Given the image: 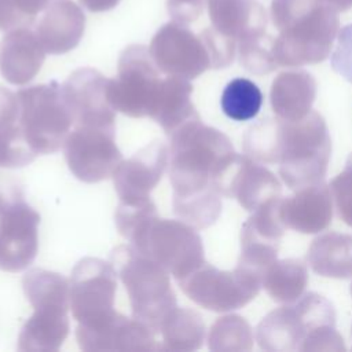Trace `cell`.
<instances>
[{
    "label": "cell",
    "instance_id": "cell-1",
    "mask_svg": "<svg viewBox=\"0 0 352 352\" xmlns=\"http://www.w3.org/2000/svg\"><path fill=\"white\" fill-rule=\"evenodd\" d=\"M238 155L220 131L191 118L170 135L169 180L173 210L195 228L212 226Z\"/></svg>",
    "mask_w": 352,
    "mask_h": 352
},
{
    "label": "cell",
    "instance_id": "cell-2",
    "mask_svg": "<svg viewBox=\"0 0 352 352\" xmlns=\"http://www.w3.org/2000/svg\"><path fill=\"white\" fill-rule=\"evenodd\" d=\"M336 11L327 0H272V22L279 30L272 45L276 66L326 59L338 28Z\"/></svg>",
    "mask_w": 352,
    "mask_h": 352
},
{
    "label": "cell",
    "instance_id": "cell-3",
    "mask_svg": "<svg viewBox=\"0 0 352 352\" xmlns=\"http://www.w3.org/2000/svg\"><path fill=\"white\" fill-rule=\"evenodd\" d=\"M334 323L336 312L330 301L308 293L296 304L270 312L258 323L256 338L265 351H344Z\"/></svg>",
    "mask_w": 352,
    "mask_h": 352
},
{
    "label": "cell",
    "instance_id": "cell-4",
    "mask_svg": "<svg viewBox=\"0 0 352 352\" xmlns=\"http://www.w3.org/2000/svg\"><path fill=\"white\" fill-rule=\"evenodd\" d=\"M276 118L274 164H279L285 184L298 190L323 182L331 154V140L323 117L311 110L297 121Z\"/></svg>",
    "mask_w": 352,
    "mask_h": 352
},
{
    "label": "cell",
    "instance_id": "cell-5",
    "mask_svg": "<svg viewBox=\"0 0 352 352\" xmlns=\"http://www.w3.org/2000/svg\"><path fill=\"white\" fill-rule=\"evenodd\" d=\"M111 260L128 293L132 318L160 334L164 320L177 307L169 274L132 245L118 246Z\"/></svg>",
    "mask_w": 352,
    "mask_h": 352
},
{
    "label": "cell",
    "instance_id": "cell-6",
    "mask_svg": "<svg viewBox=\"0 0 352 352\" xmlns=\"http://www.w3.org/2000/svg\"><path fill=\"white\" fill-rule=\"evenodd\" d=\"M131 245L176 280L188 276L205 263L199 234L183 220L160 219L157 214L140 228Z\"/></svg>",
    "mask_w": 352,
    "mask_h": 352
},
{
    "label": "cell",
    "instance_id": "cell-7",
    "mask_svg": "<svg viewBox=\"0 0 352 352\" xmlns=\"http://www.w3.org/2000/svg\"><path fill=\"white\" fill-rule=\"evenodd\" d=\"M19 126L28 144L36 154H51L63 147L74 124L65 102L62 88L56 84L21 89Z\"/></svg>",
    "mask_w": 352,
    "mask_h": 352
},
{
    "label": "cell",
    "instance_id": "cell-8",
    "mask_svg": "<svg viewBox=\"0 0 352 352\" xmlns=\"http://www.w3.org/2000/svg\"><path fill=\"white\" fill-rule=\"evenodd\" d=\"M177 282L195 304L209 311L227 312L242 308L258 294L261 275L239 264L232 271H223L204 263Z\"/></svg>",
    "mask_w": 352,
    "mask_h": 352
},
{
    "label": "cell",
    "instance_id": "cell-9",
    "mask_svg": "<svg viewBox=\"0 0 352 352\" xmlns=\"http://www.w3.org/2000/svg\"><path fill=\"white\" fill-rule=\"evenodd\" d=\"M38 213L19 191L0 190V270L19 272L28 268L38 250Z\"/></svg>",
    "mask_w": 352,
    "mask_h": 352
},
{
    "label": "cell",
    "instance_id": "cell-10",
    "mask_svg": "<svg viewBox=\"0 0 352 352\" xmlns=\"http://www.w3.org/2000/svg\"><path fill=\"white\" fill-rule=\"evenodd\" d=\"M63 148L69 169L85 183H98L113 176L122 161L116 143V126L76 125Z\"/></svg>",
    "mask_w": 352,
    "mask_h": 352
},
{
    "label": "cell",
    "instance_id": "cell-11",
    "mask_svg": "<svg viewBox=\"0 0 352 352\" xmlns=\"http://www.w3.org/2000/svg\"><path fill=\"white\" fill-rule=\"evenodd\" d=\"M117 292L116 268L100 258L85 257L73 268L69 307L78 323L91 322L114 311Z\"/></svg>",
    "mask_w": 352,
    "mask_h": 352
},
{
    "label": "cell",
    "instance_id": "cell-12",
    "mask_svg": "<svg viewBox=\"0 0 352 352\" xmlns=\"http://www.w3.org/2000/svg\"><path fill=\"white\" fill-rule=\"evenodd\" d=\"M157 333L146 323L111 311L103 318L78 323L76 337L82 351H154Z\"/></svg>",
    "mask_w": 352,
    "mask_h": 352
},
{
    "label": "cell",
    "instance_id": "cell-13",
    "mask_svg": "<svg viewBox=\"0 0 352 352\" xmlns=\"http://www.w3.org/2000/svg\"><path fill=\"white\" fill-rule=\"evenodd\" d=\"M280 197L260 205L243 223L238 264L263 275L276 260L286 226L279 214Z\"/></svg>",
    "mask_w": 352,
    "mask_h": 352
},
{
    "label": "cell",
    "instance_id": "cell-14",
    "mask_svg": "<svg viewBox=\"0 0 352 352\" xmlns=\"http://www.w3.org/2000/svg\"><path fill=\"white\" fill-rule=\"evenodd\" d=\"M169 160V150L161 142H153L131 158L121 161L113 172V182L121 204L136 205L150 199Z\"/></svg>",
    "mask_w": 352,
    "mask_h": 352
},
{
    "label": "cell",
    "instance_id": "cell-15",
    "mask_svg": "<svg viewBox=\"0 0 352 352\" xmlns=\"http://www.w3.org/2000/svg\"><path fill=\"white\" fill-rule=\"evenodd\" d=\"M107 87L109 81L89 72L74 74L63 84V98L76 125L116 126V109Z\"/></svg>",
    "mask_w": 352,
    "mask_h": 352
},
{
    "label": "cell",
    "instance_id": "cell-16",
    "mask_svg": "<svg viewBox=\"0 0 352 352\" xmlns=\"http://www.w3.org/2000/svg\"><path fill=\"white\" fill-rule=\"evenodd\" d=\"M330 187L315 183L296 190L289 198H280L279 214L283 224L302 234H315L329 227L333 216Z\"/></svg>",
    "mask_w": 352,
    "mask_h": 352
},
{
    "label": "cell",
    "instance_id": "cell-17",
    "mask_svg": "<svg viewBox=\"0 0 352 352\" xmlns=\"http://www.w3.org/2000/svg\"><path fill=\"white\" fill-rule=\"evenodd\" d=\"M279 195L280 183L274 173L246 154L239 155L226 197L235 198L246 210L254 212L260 205Z\"/></svg>",
    "mask_w": 352,
    "mask_h": 352
},
{
    "label": "cell",
    "instance_id": "cell-18",
    "mask_svg": "<svg viewBox=\"0 0 352 352\" xmlns=\"http://www.w3.org/2000/svg\"><path fill=\"white\" fill-rule=\"evenodd\" d=\"M316 96L315 78L304 72L280 73L271 87V106L285 121H297L309 111Z\"/></svg>",
    "mask_w": 352,
    "mask_h": 352
},
{
    "label": "cell",
    "instance_id": "cell-19",
    "mask_svg": "<svg viewBox=\"0 0 352 352\" xmlns=\"http://www.w3.org/2000/svg\"><path fill=\"white\" fill-rule=\"evenodd\" d=\"M67 307H37L23 324L19 351H58L69 334Z\"/></svg>",
    "mask_w": 352,
    "mask_h": 352
},
{
    "label": "cell",
    "instance_id": "cell-20",
    "mask_svg": "<svg viewBox=\"0 0 352 352\" xmlns=\"http://www.w3.org/2000/svg\"><path fill=\"white\" fill-rule=\"evenodd\" d=\"M307 260L314 272L324 278H352V235L336 231L315 238Z\"/></svg>",
    "mask_w": 352,
    "mask_h": 352
},
{
    "label": "cell",
    "instance_id": "cell-21",
    "mask_svg": "<svg viewBox=\"0 0 352 352\" xmlns=\"http://www.w3.org/2000/svg\"><path fill=\"white\" fill-rule=\"evenodd\" d=\"M192 87L182 80H166L160 84L148 117L172 135L191 118L199 117L191 102Z\"/></svg>",
    "mask_w": 352,
    "mask_h": 352
},
{
    "label": "cell",
    "instance_id": "cell-22",
    "mask_svg": "<svg viewBox=\"0 0 352 352\" xmlns=\"http://www.w3.org/2000/svg\"><path fill=\"white\" fill-rule=\"evenodd\" d=\"M308 283V271L302 261L275 260L261 275V286L278 302L297 301Z\"/></svg>",
    "mask_w": 352,
    "mask_h": 352
},
{
    "label": "cell",
    "instance_id": "cell-23",
    "mask_svg": "<svg viewBox=\"0 0 352 352\" xmlns=\"http://www.w3.org/2000/svg\"><path fill=\"white\" fill-rule=\"evenodd\" d=\"M160 334L166 351H194L205 340V324L198 312L188 308H175L164 320Z\"/></svg>",
    "mask_w": 352,
    "mask_h": 352
},
{
    "label": "cell",
    "instance_id": "cell-24",
    "mask_svg": "<svg viewBox=\"0 0 352 352\" xmlns=\"http://www.w3.org/2000/svg\"><path fill=\"white\" fill-rule=\"evenodd\" d=\"M22 286L33 308L69 307L70 282L56 272L33 268L25 274Z\"/></svg>",
    "mask_w": 352,
    "mask_h": 352
},
{
    "label": "cell",
    "instance_id": "cell-25",
    "mask_svg": "<svg viewBox=\"0 0 352 352\" xmlns=\"http://www.w3.org/2000/svg\"><path fill=\"white\" fill-rule=\"evenodd\" d=\"M263 104L260 88L248 78L231 80L221 94L224 114L235 121H248L257 116Z\"/></svg>",
    "mask_w": 352,
    "mask_h": 352
},
{
    "label": "cell",
    "instance_id": "cell-26",
    "mask_svg": "<svg viewBox=\"0 0 352 352\" xmlns=\"http://www.w3.org/2000/svg\"><path fill=\"white\" fill-rule=\"evenodd\" d=\"M208 342L212 351H248L253 345V334L243 318L228 315L213 323Z\"/></svg>",
    "mask_w": 352,
    "mask_h": 352
},
{
    "label": "cell",
    "instance_id": "cell-27",
    "mask_svg": "<svg viewBox=\"0 0 352 352\" xmlns=\"http://www.w3.org/2000/svg\"><path fill=\"white\" fill-rule=\"evenodd\" d=\"M330 191L341 220L352 227V155L344 170L330 183Z\"/></svg>",
    "mask_w": 352,
    "mask_h": 352
},
{
    "label": "cell",
    "instance_id": "cell-28",
    "mask_svg": "<svg viewBox=\"0 0 352 352\" xmlns=\"http://www.w3.org/2000/svg\"><path fill=\"white\" fill-rule=\"evenodd\" d=\"M333 69L352 82V25L345 26L338 34V44L331 55Z\"/></svg>",
    "mask_w": 352,
    "mask_h": 352
},
{
    "label": "cell",
    "instance_id": "cell-29",
    "mask_svg": "<svg viewBox=\"0 0 352 352\" xmlns=\"http://www.w3.org/2000/svg\"><path fill=\"white\" fill-rule=\"evenodd\" d=\"M19 102L11 91L0 87V131L18 124Z\"/></svg>",
    "mask_w": 352,
    "mask_h": 352
},
{
    "label": "cell",
    "instance_id": "cell-30",
    "mask_svg": "<svg viewBox=\"0 0 352 352\" xmlns=\"http://www.w3.org/2000/svg\"><path fill=\"white\" fill-rule=\"evenodd\" d=\"M337 11H345L352 7V0H327Z\"/></svg>",
    "mask_w": 352,
    "mask_h": 352
},
{
    "label": "cell",
    "instance_id": "cell-31",
    "mask_svg": "<svg viewBox=\"0 0 352 352\" xmlns=\"http://www.w3.org/2000/svg\"><path fill=\"white\" fill-rule=\"evenodd\" d=\"M351 294H352V286H351Z\"/></svg>",
    "mask_w": 352,
    "mask_h": 352
}]
</instances>
